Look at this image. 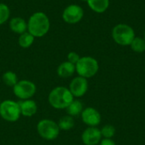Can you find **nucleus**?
I'll return each mask as SVG.
<instances>
[{
	"instance_id": "f257e3e1",
	"label": "nucleus",
	"mask_w": 145,
	"mask_h": 145,
	"mask_svg": "<svg viewBox=\"0 0 145 145\" xmlns=\"http://www.w3.org/2000/svg\"><path fill=\"white\" fill-rule=\"evenodd\" d=\"M50 28V21L48 15L43 12H36L31 15L27 22V31L34 37L45 36Z\"/></svg>"
},
{
	"instance_id": "f03ea898",
	"label": "nucleus",
	"mask_w": 145,
	"mask_h": 145,
	"mask_svg": "<svg viewBox=\"0 0 145 145\" xmlns=\"http://www.w3.org/2000/svg\"><path fill=\"white\" fill-rule=\"evenodd\" d=\"M49 105L56 110H65L74 100L69 88L65 87H56L51 90L48 98Z\"/></svg>"
},
{
	"instance_id": "7ed1b4c3",
	"label": "nucleus",
	"mask_w": 145,
	"mask_h": 145,
	"mask_svg": "<svg viewBox=\"0 0 145 145\" xmlns=\"http://www.w3.org/2000/svg\"><path fill=\"white\" fill-rule=\"evenodd\" d=\"M111 35L113 40L121 46H130L136 37L133 27L123 23L115 25L112 29Z\"/></svg>"
},
{
	"instance_id": "20e7f679",
	"label": "nucleus",
	"mask_w": 145,
	"mask_h": 145,
	"mask_svg": "<svg viewBox=\"0 0 145 145\" xmlns=\"http://www.w3.org/2000/svg\"><path fill=\"white\" fill-rule=\"evenodd\" d=\"M99 69V62L96 59L91 56L81 57L76 64V71L78 76L86 79L94 76Z\"/></svg>"
},
{
	"instance_id": "39448f33",
	"label": "nucleus",
	"mask_w": 145,
	"mask_h": 145,
	"mask_svg": "<svg viewBox=\"0 0 145 145\" xmlns=\"http://www.w3.org/2000/svg\"><path fill=\"white\" fill-rule=\"evenodd\" d=\"M37 131L42 138L48 141L56 139L60 133L58 123L50 119H42L39 121L37 125Z\"/></svg>"
},
{
	"instance_id": "423d86ee",
	"label": "nucleus",
	"mask_w": 145,
	"mask_h": 145,
	"mask_svg": "<svg viewBox=\"0 0 145 145\" xmlns=\"http://www.w3.org/2000/svg\"><path fill=\"white\" fill-rule=\"evenodd\" d=\"M21 116L19 103L11 99L0 103V116L6 121L15 122Z\"/></svg>"
},
{
	"instance_id": "0eeeda50",
	"label": "nucleus",
	"mask_w": 145,
	"mask_h": 145,
	"mask_svg": "<svg viewBox=\"0 0 145 145\" xmlns=\"http://www.w3.org/2000/svg\"><path fill=\"white\" fill-rule=\"evenodd\" d=\"M37 92L34 82L29 80H20L13 87V93L20 100L31 99Z\"/></svg>"
},
{
	"instance_id": "6e6552de",
	"label": "nucleus",
	"mask_w": 145,
	"mask_h": 145,
	"mask_svg": "<svg viewBox=\"0 0 145 145\" xmlns=\"http://www.w3.org/2000/svg\"><path fill=\"white\" fill-rule=\"evenodd\" d=\"M84 15L82 8L77 4H70L63 11L62 18L68 24H76L82 20Z\"/></svg>"
},
{
	"instance_id": "1a4fd4ad",
	"label": "nucleus",
	"mask_w": 145,
	"mask_h": 145,
	"mask_svg": "<svg viewBox=\"0 0 145 145\" xmlns=\"http://www.w3.org/2000/svg\"><path fill=\"white\" fill-rule=\"evenodd\" d=\"M88 89V79L82 76H76L73 78L70 83L69 90L74 98H81L86 94Z\"/></svg>"
},
{
	"instance_id": "9d476101",
	"label": "nucleus",
	"mask_w": 145,
	"mask_h": 145,
	"mask_svg": "<svg viewBox=\"0 0 145 145\" xmlns=\"http://www.w3.org/2000/svg\"><path fill=\"white\" fill-rule=\"evenodd\" d=\"M82 121L88 127H97L101 122V115L100 113L93 107H88L83 109L82 114Z\"/></svg>"
},
{
	"instance_id": "9b49d317",
	"label": "nucleus",
	"mask_w": 145,
	"mask_h": 145,
	"mask_svg": "<svg viewBox=\"0 0 145 145\" xmlns=\"http://www.w3.org/2000/svg\"><path fill=\"white\" fill-rule=\"evenodd\" d=\"M102 140V134L98 127H88L82 134V141L85 145H97Z\"/></svg>"
},
{
	"instance_id": "f8f14e48",
	"label": "nucleus",
	"mask_w": 145,
	"mask_h": 145,
	"mask_svg": "<svg viewBox=\"0 0 145 145\" xmlns=\"http://www.w3.org/2000/svg\"><path fill=\"white\" fill-rule=\"evenodd\" d=\"M18 103L20 105L21 115L25 116V117H31L37 111V103L31 99H25V100H20Z\"/></svg>"
},
{
	"instance_id": "ddd939ff",
	"label": "nucleus",
	"mask_w": 145,
	"mask_h": 145,
	"mask_svg": "<svg viewBox=\"0 0 145 145\" xmlns=\"http://www.w3.org/2000/svg\"><path fill=\"white\" fill-rule=\"evenodd\" d=\"M76 72V65L69 61L61 63L57 68V74L61 78H68L74 75Z\"/></svg>"
},
{
	"instance_id": "4468645a",
	"label": "nucleus",
	"mask_w": 145,
	"mask_h": 145,
	"mask_svg": "<svg viewBox=\"0 0 145 145\" xmlns=\"http://www.w3.org/2000/svg\"><path fill=\"white\" fill-rule=\"evenodd\" d=\"M10 30L17 34H22L27 31V22L20 17H14L9 21Z\"/></svg>"
},
{
	"instance_id": "2eb2a0df",
	"label": "nucleus",
	"mask_w": 145,
	"mask_h": 145,
	"mask_svg": "<svg viewBox=\"0 0 145 145\" xmlns=\"http://www.w3.org/2000/svg\"><path fill=\"white\" fill-rule=\"evenodd\" d=\"M87 3L93 11L99 14L105 12L110 6V0H88Z\"/></svg>"
},
{
	"instance_id": "dca6fc26",
	"label": "nucleus",
	"mask_w": 145,
	"mask_h": 145,
	"mask_svg": "<svg viewBox=\"0 0 145 145\" xmlns=\"http://www.w3.org/2000/svg\"><path fill=\"white\" fill-rule=\"evenodd\" d=\"M67 115L71 116H76L80 114H82V110H83V105L82 103L78 100V99H74L70 105L69 106L65 109Z\"/></svg>"
},
{
	"instance_id": "f3484780",
	"label": "nucleus",
	"mask_w": 145,
	"mask_h": 145,
	"mask_svg": "<svg viewBox=\"0 0 145 145\" xmlns=\"http://www.w3.org/2000/svg\"><path fill=\"white\" fill-rule=\"evenodd\" d=\"M58 126L60 130L63 131H69L72 129L75 126V120L72 116L66 115L62 116L58 122Z\"/></svg>"
},
{
	"instance_id": "a211bd4d",
	"label": "nucleus",
	"mask_w": 145,
	"mask_h": 145,
	"mask_svg": "<svg viewBox=\"0 0 145 145\" xmlns=\"http://www.w3.org/2000/svg\"><path fill=\"white\" fill-rule=\"evenodd\" d=\"M34 40H35V37L30 32L25 31L20 35L19 39H18V43L21 48H28L33 44Z\"/></svg>"
},
{
	"instance_id": "6ab92c4d",
	"label": "nucleus",
	"mask_w": 145,
	"mask_h": 145,
	"mask_svg": "<svg viewBox=\"0 0 145 145\" xmlns=\"http://www.w3.org/2000/svg\"><path fill=\"white\" fill-rule=\"evenodd\" d=\"M2 80H3V82L6 86L12 87V88L18 82L17 75L14 71H8L4 72L2 76Z\"/></svg>"
},
{
	"instance_id": "aec40b11",
	"label": "nucleus",
	"mask_w": 145,
	"mask_h": 145,
	"mask_svg": "<svg viewBox=\"0 0 145 145\" xmlns=\"http://www.w3.org/2000/svg\"><path fill=\"white\" fill-rule=\"evenodd\" d=\"M130 47L133 51L135 53H144L145 51V41L143 37H135L134 39L133 40L132 43L130 44Z\"/></svg>"
},
{
	"instance_id": "412c9836",
	"label": "nucleus",
	"mask_w": 145,
	"mask_h": 145,
	"mask_svg": "<svg viewBox=\"0 0 145 145\" xmlns=\"http://www.w3.org/2000/svg\"><path fill=\"white\" fill-rule=\"evenodd\" d=\"M10 10L7 4L0 3V25L4 24L9 18Z\"/></svg>"
},
{
	"instance_id": "4be33fe9",
	"label": "nucleus",
	"mask_w": 145,
	"mask_h": 145,
	"mask_svg": "<svg viewBox=\"0 0 145 145\" xmlns=\"http://www.w3.org/2000/svg\"><path fill=\"white\" fill-rule=\"evenodd\" d=\"M102 137H104L105 138H111L115 136L116 134V128L114 126L112 125H105L102 127V129L100 130Z\"/></svg>"
},
{
	"instance_id": "5701e85b",
	"label": "nucleus",
	"mask_w": 145,
	"mask_h": 145,
	"mask_svg": "<svg viewBox=\"0 0 145 145\" xmlns=\"http://www.w3.org/2000/svg\"><path fill=\"white\" fill-rule=\"evenodd\" d=\"M80 56L76 52H70L67 55V61L71 62V64H74L76 65V64L78 62V60L80 59Z\"/></svg>"
},
{
	"instance_id": "b1692460",
	"label": "nucleus",
	"mask_w": 145,
	"mask_h": 145,
	"mask_svg": "<svg viewBox=\"0 0 145 145\" xmlns=\"http://www.w3.org/2000/svg\"><path fill=\"white\" fill-rule=\"evenodd\" d=\"M100 145H116V143L111 138H104L100 141Z\"/></svg>"
},
{
	"instance_id": "393cba45",
	"label": "nucleus",
	"mask_w": 145,
	"mask_h": 145,
	"mask_svg": "<svg viewBox=\"0 0 145 145\" xmlns=\"http://www.w3.org/2000/svg\"><path fill=\"white\" fill-rule=\"evenodd\" d=\"M82 1H83V2H87L88 0H82Z\"/></svg>"
},
{
	"instance_id": "a878e982",
	"label": "nucleus",
	"mask_w": 145,
	"mask_h": 145,
	"mask_svg": "<svg viewBox=\"0 0 145 145\" xmlns=\"http://www.w3.org/2000/svg\"><path fill=\"white\" fill-rule=\"evenodd\" d=\"M144 41H145V32H144Z\"/></svg>"
},
{
	"instance_id": "bb28decb",
	"label": "nucleus",
	"mask_w": 145,
	"mask_h": 145,
	"mask_svg": "<svg viewBox=\"0 0 145 145\" xmlns=\"http://www.w3.org/2000/svg\"><path fill=\"white\" fill-rule=\"evenodd\" d=\"M0 103H1V102H0Z\"/></svg>"
}]
</instances>
